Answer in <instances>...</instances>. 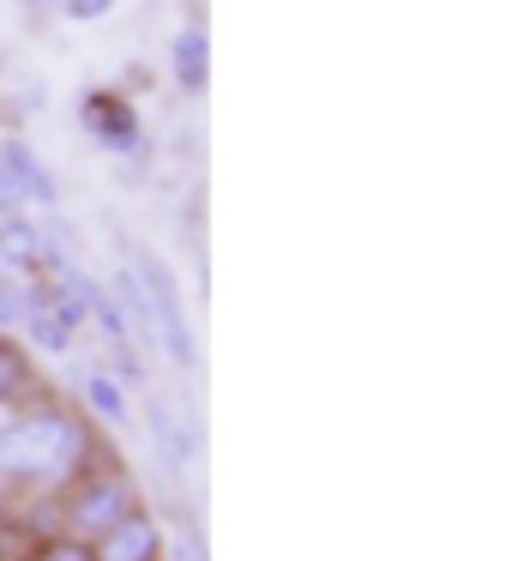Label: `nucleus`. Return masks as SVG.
<instances>
[{
    "instance_id": "nucleus-4",
    "label": "nucleus",
    "mask_w": 518,
    "mask_h": 561,
    "mask_svg": "<svg viewBox=\"0 0 518 561\" xmlns=\"http://www.w3.org/2000/svg\"><path fill=\"white\" fill-rule=\"evenodd\" d=\"M79 115H84V127L96 134V146L120 151V158H133V151L145 146V134H139V115H133V103H127V98H115V91H91Z\"/></svg>"
},
{
    "instance_id": "nucleus-12",
    "label": "nucleus",
    "mask_w": 518,
    "mask_h": 561,
    "mask_svg": "<svg viewBox=\"0 0 518 561\" xmlns=\"http://www.w3.org/2000/svg\"><path fill=\"white\" fill-rule=\"evenodd\" d=\"M31 561H96V549L84 543V537H43V543H36V556Z\"/></svg>"
},
{
    "instance_id": "nucleus-7",
    "label": "nucleus",
    "mask_w": 518,
    "mask_h": 561,
    "mask_svg": "<svg viewBox=\"0 0 518 561\" xmlns=\"http://www.w3.org/2000/svg\"><path fill=\"white\" fill-rule=\"evenodd\" d=\"M0 266L19 272V278H31V272L43 266V236H36L19 211H7V224H0Z\"/></svg>"
},
{
    "instance_id": "nucleus-2",
    "label": "nucleus",
    "mask_w": 518,
    "mask_h": 561,
    "mask_svg": "<svg viewBox=\"0 0 518 561\" xmlns=\"http://www.w3.org/2000/svg\"><path fill=\"white\" fill-rule=\"evenodd\" d=\"M133 278L145 284V308H151V332L163 339V351L175 356L181 368H193V339H187V320H181L175 302V284H169V266L151 254H133Z\"/></svg>"
},
{
    "instance_id": "nucleus-9",
    "label": "nucleus",
    "mask_w": 518,
    "mask_h": 561,
    "mask_svg": "<svg viewBox=\"0 0 518 561\" xmlns=\"http://www.w3.org/2000/svg\"><path fill=\"white\" fill-rule=\"evenodd\" d=\"M36 296H43V284H36V278H24V284L0 278V327H24V314L36 308Z\"/></svg>"
},
{
    "instance_id": "nucleus-8",
    "label": "nucleus",
    "mask_w": 518,
    "mask_h": 561,
    "mask_svg": "<svg viewBox=\"0 0 518 561\" xmlns=\"http://www.w3.org/2000/svg\"><path fill=\"white\" fill-rule=\"evenodd\" d=\"M169 67H175V85L181 91H205V73H211V49H205V31L187 25L169 49Z\"/></svg>"
},
{
    "instance_id": "nucleus-3",
    "label": "nucleus",
    "mask_w": 518,
    "mask_h": 561,
    "mask_svg": "<svg viewBox=\"0 0 518 561\" xmlns=\"http://www.w3.org/2000/svg\"><path fill=\"white\" fill-rule=\"evenodd\" d=\"M133 507H139V501H133V483H127V477H91V483L72 489L67 525H72V537L96 543V537H103L115 519H127Z\"/></svg>"
},
{
    "instance_id": "nucleus-13",
    "label": "nucleus",
    "mask_w": 518,
    "mask_h": 561,
    "mask_svg": "<svg viewBox=\"0 0 518 561\" xmlns=\"http://www.w3.org/2000/svg\"><path fill=\"white\" fill-rule=\"evenodd\" d=\"M60 13L79 19V25H91V19H108V13H115V0H60Z\"/></svg>"
},
{
    "instance_id": "nucleus-14",
    "label": "nucleus",
    "mask_w": 518,
    "mask_h": 561,
    "mask_svg": "<svg viewBox=\"0 0 518 561\" xmlns=\"http://www.w3.org/2000/svg\"><path fill=\"white\" fill-rule=\"evenodd\" d=\"M19 199H24V194H19V182H12L7 170H0V211H19Z\"/></svg>"
},
{
    "instance_id": "nucleus-6",
    "label": "nucleus",
    "mask_w": 518,
    "mask_h": 561,
    "mask_svg": "<svg viewBox=\"0 0 518 561\" xmlns=\"http://www.w3.org/2000/svg\"><path fill=\"white\" fill-rule=\"evenodd\" d=\"M0 170L12 175V182H19V194L24 199H36V206H55V175L43 170V163H36V151L31 146H19V139H7V146H0Z\"/></svg>"
},
{
    "instance_id": "nucleus-15",
    "label": "nucleus",
    "mask_w": 518,
    "mask_h": 561,
    "mask_svg": "<svg viewBox=\"0 0 518 561\" xmlns=\"http://www.w3.org/2000/svg\"><path fill=\"white\" fill-rule=\"evenodd\" d=\"M175 561H205L199 537H181V543H175Z\"/></svg>"
},
{
    "instance_id": "nucleus-1",
    "label": "nucleus",
    "mask_w": 518,
    "mask_h": 561,
    "mask_svg": "<svg viewBox=\"0 0 518 561\" xmlns=\"http://www.w3.org/2000/svg\"><path fill=\"white\" fill-rule=\"evenodd\" d=\"M91 453V423L67 404H31L12 423H0V477H12V483H79Z\"/></svg>"
},
{
    "instance_id": "nucleus-10",
    "label": "nucleus",
    "mask_w": 518,
    "mask_h": 561,
    "mask_svg": "<svg viewBox=\"0 0 518 561\" xmlns=\"http://www.w3.org/2000/svg\"><path fill=\"white\" fill-rule=\"evenodd\" d=\"M19 387H31V363H24V351L12 339H0V404H7Z\"/></svg>"
},
{
    "instance_id": "nucleus-11",
    "label": "nucleus",
    "mask_w": 518,
    "mask_h": 561,
    "mask_svg": "<svg viewBox=\"0 0 518 561\" xmlns=\"http://www.w3.org/2000/svg\"><path fill=\"white\" fill-rule=\"evenodd\" d=\"M84 392H91V404L108 416V423H127V399H120L115 375H91V380H84Z\"/></svg>"
},
{
    "instance_id": "nucleus-5",
    "label": "nucleus",
    "mask_w": 518,
    "mask_h": 561,
    "mask_svg": "<svg viewBox=\"0 0 518 561\" xmlns=\"http://www.w3.org/2000/svg\"><path fill=\"white\" fill-rule=\"evenodd\" d=\"M91 549H96V561H157V556H163V531H157L151 513L133 507L127 519H115Z\"/></svg>"
}]
</instances>
